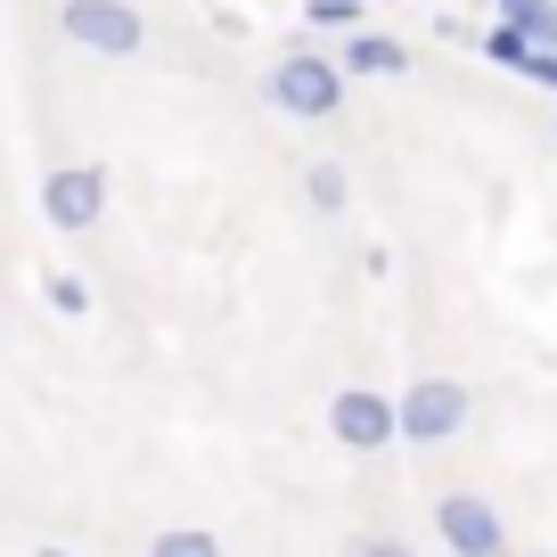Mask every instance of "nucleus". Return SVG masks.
<instances>
[{"label":"nucleus","instance_id":"1","mask_svg":"<svg viewBox=\"0 0 557 557\" xmlns=\"http://www.w3.org/2000/svg\"><path fill=\"white\" fill-rule=\"evenodd\" d=\"M345 58H320V50H287L271 74H262V99L278 107V115H296V123H329L336 107H345Z\"/></svg>","mask_w":557,"mask_h":557},{"label":"nucleus","instance_id":"2","mask_svg":"<svg viewBox=\"0 0 557 557\" xmlns=\"http://www.w3.org/2000/svg\"><path fill=\"white\" fill-rule=\"evenodd\" d=\"M468 410L475 401L459 377H418L394 394V435L401 443H451V435H468Z\"/></svg>","mask_w":557,"mask_h":557},{"label":"nucleus","instance_id":"3","mask_svg":"<svg viewBox=\"0 0 557 557\" xmlns=\"http://www.w3.org/2000/svg\"><path fill=\"white\" fill-rule=\"evenodd\" d=\"M58 25H66V41L90 50V58H139V41H148V17H139L132 0H66Z\"/></svg>","mask_w":557,"mask_h":557},{"label":"nucleus","instance_id":"4","mask_svg":"<svg viewBox=\"0 0 557 557\" xmlns=\"http://www.w3.org/2000/svg\"><path fill=\"white\" fill-rule=\"evenodd\" d=\"M435 533H443V557H508L500 508L475 500V492H443L435 500Z\"/></svg>","mask_w":557,"mask_h":557},{"label":"nucleus","instance_id":"5","mask_svg":"<svg viewBox=\"0 0 557 557\" xmlns=\"http://www.w3.org/2000/svg\"><path fill=\"white\" fill-rule=\"evenodd\" d=\"M41 213H50V230H99L107 173H99V164H58V173L41 181Z\"/></svg>","mask_w":557,"mask_h":557},{"label":"nucleus","instance_id":"6","mask_svg":"<svg viewBox=\"0 0 557 557\" xmlns=\"http://www.w3.org/2000/svg\"><path fill=\"white\" fill-rule=\"evenodd\" d=\"M329 435L345 443V451H385V443H394V394L345 385V394L329 401Z\"/></svg>","mask_w":557,"mask_h":557},{"label":"nucleus","instance_id":"7","mask_svg":"<svg viewBox=\"0 0 557 557\" xmlns=\"http://www.w3.org/2000/svg\"><path fill=\"white\" fill-rule=\"evenodd\" d=\"M345 74H377V83H401V74H410V50H401L394 34H369V25H352V34H345Z\"/></svg>","mask_w":557,"mask_h":557},{"label":"nucleus","instance_id":"8","mask_svg":"<svg viewBox=\"0 0 557 557\" xmlns=\"http://www.w3.org/2000/svg\"><path fill=\"white\" fill-rule=\"evenodd\" d=\"M492 9L524 34V50H557V0H492Z\"/></svg>","mask_w":557,"mask_h":557},{"label":"nucleus","instance_id":"9","mask_svg":"<svg viewBox=\"0 0 557 557\" xmlns=\"http://www.w3.org/2000/svg\"><path fill=\"white\" fill-rule=\"evenodd\" d=\"M304 206H312V213H345V206H352L345 164H329V157H320V164H304Z\"/></svg>","mask_w":557,"mask_h":557},{"label":"nucleus","instance_id":"10","mask_svg":"<svg viewBox=\"0 0 557 557\" xmlns=\"http://www.w3.org/2000/svg\"><path fill=\"white\" fill-rule=\"evenodd\" d=\"M369 17V0H304V25L312 34H352Z\"/></svg>","mask_w":557,"mask_h":557},{"label":"nucleus","instance_id":"11","mask_svg":"<svg viewBox=\"0 0 557 557\" xmlns=\"http://www.w3.org/2000/svg\"><path fill=\"white\" fill-rule=\"evenodd\" d=\"M148 557H222V541H213V533H197V524H173V533H157V541H148Z\"/></svg>","mask_w":557,"mask_h":557},{"label":"nucleus","instance_id":"12","mask_svg":"<svg viewBox=\"0 0 557 557\" xmlns=\"http://www.w3.org/2000/svg\"><path fill=\"white\" fill-rule=\"evenodd\" d=\"M41 296H50V312H66V320H83V312H90V287H83V278H66V271L41 278Z\"/></svg>","mask_w":557,"mask_h":557},{"label":"nucleus","instance_id":"13","mask_svg":"<svg viewBox=\"0 0 557 557\" xmlns=\"http://www.w3.org/2000/svg\"><path fill=\"white\" fill-rule=\"evenodd\" d=\"M484 58H492V66H524V34H517V25H492V34H484Z\"/></svg>","mask_w":557,"mask_h":557},{"label":"nucleus","instance_id":"14","mask_svg":"<svg viewBox=\"0 0 557 557\" xmlns=\"http://www.w3.org/2000/svg\"><path fill=\"white\" fill-rule=\"evenodd\" d=\"M524 83H541V90H557V50H524Z\"/></svg>","mask_w":557,"mask_h":557},{"label":"nucleus","instance_id":"15","mask_svg":"<svg viewBox=\"0 0 557 557\" xmlns=\"http://www.w3.org/2000/svg\"><path fill=\"white\" fill-rule=\"evenodd\" d=\"M352 557H418V549L394 541V533H369V541H352Z\"/></svg>","mask_w":557,"mask_h":557},{"label":"nucleus","instance_id":"16","mask_svg":"<svg viewBox=\"0 0 557 557\" xmlns=\"http://www.w3.org/2000/svg\"><path fill=\"white\" fill-rule=\"evenodd\" d=\"M41 557H74V549H41Z\"/></svg>","mask_w":557,"mask_h":557},{"label":"nucleus","instance_id":"17","mask_svg":"<svg viewBox=\"0 0 557 557\" xmlns=\"http://www.w3.org/2000/svg\"><path fill=\"white\" fill-rule=\"evenodd\" d=\"M533 557H549V549H533Z\"/></svg>","mask_w":557,"mask_h":557},{"label":"nucleus","instance_id":"18","mask_svg":"<svg viewBox=\"0 0 557 557\" xmlns=\"http://www.w3.org/2000/svg\"><path fill=\"white\" fill-rule=\"evenodd\" d=\"M369 9H377V0H369Z\"/></svg>","mask_w":557,"mask_h":557}]
</instances>
